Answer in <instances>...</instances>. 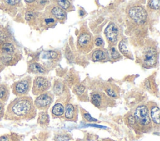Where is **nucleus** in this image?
<instances>
[{
    "label": "nucleus",
    "mask_w": 160,
    "mask_h": 141,
    "mask_svg": "<svg viewBox=\"0 0 160 141\" xmlns=\"http://www.w3.org/2000/svg\"><path fill=\"white\" fill-rule=\"evenodd\" d=\"M36 115L35 106L32 99L28 96H20L12 101L4 113V119L21 120L33 118Z\"/></svg>",
    "instance_id": "obj_1"
},
{
    "label": "nucleus",
    "mask_w": 160,
    "mask_h": 141,
    "mask_svg": "<svg viewBox=\"0 0 160 141\" xmlns=\"http://www.w3.org/2000/svg\"><path fill=\"white\" fill-rule=\"evenodd\" d=\"M135 121L142 126H146L151 124V119L149 115L148 107L144 105L139 106L134 113Z\"/></svg>",
    "instance_id": "obj_2"
},
{
    "label": "nucleus",
    "mask_w": 160,
    "mask_h": 141,
    "mask_svg": "<svg viewBox=\"0 0 160 141\" xmlns=\"http://www.w3.org/2000/svg\"><path fill=\"white\" fill-rule=\"evenodd\" d=\"M128 14L130 18L138 24L144 23L148 17L146 11L139 6L131 7L128 11Z\"/></svg>",
    "instance_id": "obj_3"
},
{
    "label": "nucleus",
    "mask_w": 160,
    "mask_h": 141,
    "mask_svg": "<svg viewBox=\"0 0 160 141\" xmlns=\"http://www.w3.org/2000/svg\"><path fill=\"white\" fill-rule=\"evenodd\" d=\"M31 78H26L22 79L17 82H16L12 86V92L13 93L20 97L24 96L26 94L28 93L31 88Z\"/></svg>",
    "instance_id": "obj_4"
},
{
    "label": "nucleus",
    "mask_w": 160,
    "mask_h": 141,
    "mask_svg": "<svg viewBox=\"0 0 160 141\" xmlns=\"http://www.w3.org/2000/svg\"><path fill=\"white\" fill-rule=\"evenodd\" d=\"M51 86L49 81L42 76H38L34 80L32 93L34 94H41L48 90Z\"/></svg>",
    "instance_id": "obj_5"
},
{
    "label": "nucleus",
    "mask_w": 160,
    "mask_h": 141,
    "mask_svg": "<svg viewBox=\"0 0 160 141\" xmlns=\"http://www.w3.org/2000/svg\"><path fill=\"white\" fill-rule=\"evenodd\" d=\"M78 47L81 50L86 51L91 50L92 48V38L91 35L88 32L81 33L78 40Z\"/></svg>",
    "instance_id": "obj_6"
},
{
    "label": "nucleus",
    "mask_w": 160,
    "mask_h": 141,
    "mask_svg": "<svg viewBox=\"0 0 160 141\" xmlns=\"http://www.w3.org/2000/svg\"><path fill=\"white\" fill-rule=\"evenodd\" d=\"M142 60L144 65L147 66H152L155 65L157 61V53L156 50L152 47L145 48L142 55Z\"/></svg>",
    "instance_id": "obj_7"
},
{
    "label": "nucleus",
    "mask_w": 160,
    "mask_h": 141,
    "mask_svg": "<svg viewBox=\"0 0 160 141\" xmlns=\"http://www.w3.org/2000/svg\"><path fill=\"white\" fill-rule=\"evenodd\" d=\"M104 34L109 42L113 44L116 43L118 40L119 35V29L114 23H110L104 30Z\"/></svg>",
    "instance_id": "obj_8"
},
{
    "label": "nucleus",
    "mask_w": 160,
    "mask_h": 141,
    "mask_svg": "<svg viewBox=\"0 0 160 141\" xmlns=\"http://www.w3.org/2000/svg\"><path fill=\"white\" fill-rule=\"evenodd\" d=\"M52 100V96L49 93H44L40 94L35 100L34 105L40 109L48 108L51 104Z\"/></svg>",
    "instance_id": "obj_9"
},
{
    "label": "nucleus",
    "mask_w": 160,
    "mask_h": 141,
    "mask_svg": "<svg viewBox=\"0 0 160 141\" xmlns=\"http://www.w3.org/2000/svg\"><path fill=\"white\" fill-rule=\"evenodd\" d=\"M51 14L54 16V17L61 20H64L66 16L65 11L58 6L52 7L51 9Z\"/></svg>",
    "instance_id": "obj_10"
},
{
    "label": "nucleus",
    "mask_w": 160,
    "mask_h": 141,
    "mask_svg": "<svg viewBox=\"0 0 160 141\" xmlns=\"http://www.w3.org/2000/svg\"><path fill=\"white\" fill-rule=\"evenodd\" d=\"M151 117L153 122L156 124H159V108L157 106H153L151 108Z\"/></svg>",
    "instance_id": "obj_11"
},
{
    "label": "nucleus",
    "mask_w": 160,
    "mask_h": 141,
    "mask_svg": "<svg viewBox=\"0 0 160 141\" xmlns=\"http://www.w3.org/2000/svg\"><path fill=\"white\" fill-rule=\"evenodd\" d=\"M29 70L31 72H32L34 73H40V74H44L45 73V71H46L44 67L37 63L31 64L29 66Z\"/></svg>",
    "instance_id": "obj_12"
},
{
    "label": "nucleus",
    "mask_w": 160,
    "mask_h": 141,
    "mask_svg": "<svg viewBox=\"0 0 160 141\" xmlns=\"http://www.w3.org/2000/svg\"><path fill=\"white\" fill-rule=\"evenodd\" d=\"M9 97L8 87L4 84H0V101L2 102L6 101Z\"/></svg>",
    "instance_id": "obj_13"
},
{
    "label": "nucleus",
    "mask_w": 160,
    "mask_h": 141,
    "mask_svg": "<svg viewBox=\"0 0 160 141\" xmlns=\"http://www.w3.org/2000/svg\"><path fill=\"white\" fill-rule=\"evenodd\" d=\"M106 58V53L101 50H97L92 55V59L94 61L103 60Z\"/></svg>",
    "instance_id": "obj_14"
},
{
    "label": "nucleus",
    "mask_w": 160,
    "mask_h": 141,
    "mask_svg": "<svg viewBox=\"0 0 160 141\" xmlns=\"http://www.w3.org/2000/svg\"><path fill=\"white\" fill-rule=\"evenodd\" d=\"M91 101L96 107H100L102 102V96L101 94L96 93L92 94L91 96Z\"/></svg>",
    "instance_id": "obj_15"
},
{
    "label": "nucleus",
    "mask_w": 160,
    "mask_h": 141,
    "mask_svg": "<svg viewBox=\"0 0 160 141\" xmlns=\"http://www.w3.org/2000/svg\"><path fill=\"white\" fill-rule=\"evenodd\" d=\"M59 54L57 52L52 50L46 52L42 54V58L48 59V60H56L59 59Z\"/></svg>",
    "instance_id": "obj_16"
},
{
    "label": "nucleus",
    "mask_w": 160,
    "mask_h": 141,
    "mask_svg": "<svg viewBox=\"0 0 160 141\" xmlns=\"http://www.w3.org/2000/svg\"><path fill=\"white\" fill-rule=\"evenodd\" d=\"M119 48L120 52L124 55L125 56L129 57V55H130V51L129 50L128 47H127V43H126V41L125 40H122L120 42L119 44Z\"/></svg>",
    "instance_id": "obj_17"
},
{
    "label": "nucleus",
    "mask_w": 160,
    "mask_h": 141,
    "mask_svg": "<svg viewBox=\"0 0 160 141\" xmlns=\"http://www.w3.org/2000/svg\"><path fill=\"white\" fill-rule=\"evenodd\" d=\"M64 107L61 104L58 103L55 104L52 109V114L55 116H61L64 113Z\"/></svg>",
    "instance_id": "obj_18"
},
{
    "label": "nucleus",
    "mask_w": 160,
    "mask_h": 141,
    "mask_svg": "<svg viewBox=\"0 0 160 141\" xmlns=\"http://www.w3.org/2000/svg\"><path fill=\"white\" fill-rule=\"evenodd\" d=\"M74 115V107L72 104H68L66 107L65 117L67 119H72Z\"/></svg>",
    "instance_id": "obj_19"
},
{
    "label": "nucleus",
    "mask_w": 160,
    "mask_h": 141,
    "mask_svg": "<svg viewBox=\"0 0 160 141\" xmlns=\"http://www.w3.org/2000/svg\"><path fill=\"white\" fill-rule=\"evenodd\" d=\"M58 7L61 8L62 9L64 10H69V9L71 7V3L69 1L67 0H63V1H58Z\"/></svg>",
    "instance_id": "obj_20"
},
{
    "label": "nucleus",
    "mask_w": 160,
    "mask_h": 141,
    "mask_svg": "<svg viewBox=\"0 0 160 141\" xmlns=\"http://www.w3.org/2000/svg\"><path fill=\"white\" fill-rule=\"evenodd\" d=\"M39 122L41 124H46L49 122V117L48 115L45 112H41L39 114V117L38 119Z\"/></svg>",
    "instance_id": "obj_21"
},
{
    "label": "nucleus",
    "mask_w": 160,
    "mask_h": 141,
    "mask_svg": "<svg viewBox=\"0 0 160 141\" xmlns=\"http://www.w3.org/2000/svg\"><path fill=\"white\" fill-rule=\"evenodd\" d=\"M148 7L150 9L157 10L159 9V1H150L148 3Z\"/></svg>",
    "instance_id": "obj_22"
},
{
    "label": "nucleus",
    "mask_w": 160,
    "mask_h": 141,
    "mask_svg": "<svg viewBox=\"0 0 160 141\" xmlns=\"http://www.w3.org/2000/svg\"><path fill=\"white\" fill-rule=\"evenodd\" d=\"M36 16V13L33 11H29L26 12L25 15V18L27 21H31L32 19H33Z\"/></svg>",
    "instance_id": "obj_23"
},
{
    "label": "nucleus",
    "mask_w": 160,
    "mask_h": 141,
    "mask_svg": "<svg viewBox=\"0 0 160 141\" xmlns=\"http://www.w3.org/2000/svg\"><path fill=\"white\" fill-rule=\"evenodd\" d=\"M84 89H85V87L82 84H79V85L76 86V88H75L76 92L78 94H81L84 92Z\"/></svg>",
    "instance_id": "obj_24"
},
{
    "label": "nucleus",
    "mask_w": 160,
    "mask_h": 141,
    "mask_svg": "<svg viewBox=\"0 0 160 141\" xmlns=\"http://www.w3.org/2000/svg\"><path fill=\"white\" fill-rule=\"evenodd\" d=\"M106 91L109 96L112 97V98L116 97V93H115L114 89H112L111 88H106Z\"/></svg>",
    "instance_id": "obj_25"
},
{
    "label": "nucleus",
    "mask_w": 160,
    "mask_h": 141,
    "mask_svg": "<svg viewBox=\"0 0 160 141\" xmlns=\"http://www.w3.org/2000/svg\"><path fill=\"white\" fill-rule=\"evenodd\" d=\"M5 113V109H4V103L0 101V119H1Z\"/></svg>",
    "instance_id": "obj_26"
},
{
    "label": "nucleus",
    "mask_w": 160,
    "mask_h": 141,
    "mask_svg": "<svg viewBox=\"0 0 160 141\" xmlns=\"http://www.w3.org/2000/svg\"><path fill=\"white\" fill-rule=\"evenodd\" d=\"M83 116H84V117L87 121H90V122H91V121H97L96 119L92 118V117L91 116V115H90L89 113H88V112H84V113L83 114Z\"/></svg>",
    "instance_id": "obj_27"
},
{
    "label": "nucleus",
    "mask_w": 160,
    "mask_h": 141,
    "mask_svg": "<svg viewBox=\"0 0 160 141\" xmlns=\"http://www.w3.org/2000/svg\"><path fill=\"white\" fill-rule=\"evenodd\" d=\"M95 44L98 47H102L104 45V42L101 37H97L95 40Z\"/></svg>",
    "instance_id": "obj_28"
},
{
    "label": "nucleus",
    "mask_w": 160,
    "mask_h": 141,
    "mask_svg": "<svg viewBox=\"0 0 160 141\" xmlns=\"http://www.w3.org/2000/svg\"><path fill=\"white\" fill-rule=\"evenodd\" d=\"M111 52V56L113 58H117L120 57V55L118 53V52L114 48H112Z\"/></svg>",
    "instance_id": "obj_29"
},
{
    "label": "nucleus",
    "mask_w": 160,
    "mask_h": 141,
    "mask_svg": "<svg viewBox=\"0 0 160 141\" xmlns=\"http://www.w3.org/2000/svg\"><path fill=\"white\" fill-rule=\"evenodd\" d=\"M54 22H55V20L53 17H48L44 19V22L46 23V25L51 24L54 23Z\"/></svg>",
    "instance_id": "obj_30"
},
{
    "label": "nucleus",
    "mask_w": 160,
    "mask_h": 141,
    "mask_svg": "<svg viewBox=\"0 0 160 141\" xmlns=\"http://www.w3.org/2000/svg\"><path fill=\"white\" fill-rule=\"evenodd\" d=\"M0 141H10V138L7 135L0 136Z\"/></svg>",
    "instance_id": "obj_31"
},
{
    "label": "nucleus",
    "mask_w": 160,
    "mask_h": 141,
    "mask_svg": "<svg viewBox=\"0 0 160 141\" xmlns=\"http://www.w3.org/2000/svg\"><path fill=\"white\" fill-rule=\"evenodd\" d=\"M6 2H7V4H9V5H15L16 4H18V2H20L19 1H6Z\"/></svg>",
    "instance_id": "obj_32"
},
{
    "label": "nucleus",
    "mask_w": 160,
    "mask_h": 141,
    "mask_svg": "<svg viewBox=\"0 0 160 141\" xmlns=\"http://www.w3.org/2000/svg\"><path fill=\"white\" fill-rule=\"evenodd\" d=\"M58 141H67V140H66L64 137H59V139H58Z\"/></svg>",
    "instance_id": "obj_33"
},
{
    "label": "nucleus",
    "mask_w": 160,
    "mask_h": 141,
    "mask_svg": "<svg viewBox=\"0 0 160 141\" xmlns=\"http://www.w3.org/2000/svg\"><path fill=\"white\" fill-rule=\"evenodd\" d=\"M1 65H0V70H1Z\"/></svg>",
    "instance_id": "obj_34"
}]
</instances>
